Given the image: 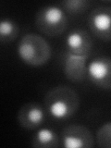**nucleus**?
Listing matches in <instances>:
<instances>
[{
  "instance_id": "1",
  "label": "nucleus",
  "mask_w": 111,
  "mask_h": 148,
  "mask_svg": "<svg viewBox=\"0 0 111 148\" xmlns=\"http://www.w3.org/2000/svg\"><path fill=\"white\" fill-rule=\"evenodd\" d=\"M45 108L55 119L64 120L71 118L80 108V96L69 85L55 86L46 92Z\"/></svg>"
},
{
  "instance_id": "2",
  "label": "nucleus",
  "mask_w": 111,
  "mask_h": 148,
  "mask_svg": "<svg viewBox=\"0 0 111 148\" xmlns=\"http://www.w3.org/2000/svg\"><path fill=\"white\" fill-rule=\"evenodd\" d=\"M18 55L29 66L41 67L50 60L52 50L43 36L30 32L23 35L18 42Z\"/></svg>"
},
{
  "instance_id": "3",
  "label": "nucleus",
  "mask_w": 111,
  "mask_h": 148,
  "mask_svg": "<svg viewBox=\"0 0 111 148\" xmlns=\"http://www.w3.org/2000/svg\"><path fill=\"white\" fill-rule=\"evenodd\" d=\"M35 27L48 37H57L66 32L69 20L61 8L55 5L42 7L35 15Z\"/></svg>"
},
{
  "instance_id": "4",
  "label": "nucleus",
  "mask_w": 111,
  "mask_h": 148,
  "mask_svg": "<svg viewBox=\"0 0 111 148\" xmlns=\"http://www.w3.org/2000/svg\"><path fill=\"white\" fill-rule=\"evenodd\" d=\"M89 30L97 38L109 42L111 39V8L99 6L91 10L87 18Z\"/></svg>"
},
{
  "instance_id": "5",
  "label": "nucleus",
  "mask_w": 111,
  "mask_h": 148,
  "mask_svg": "<svg viewBox=\"0 0 111 148\" xmlns=\"http://www.w3.org/2000/svg\"><path fill=\"white\" fill-rule=\"evenodd\" d=\"M62 146L65 148H92L95 146V137L84 125L71 124L61 133Z\"/></svg>"
},
{
  "instance_id": "6",
  "label": "nucleus",
  "mask_w": 111,
  "mask_h": 148,
  "mask_svg": "<svg viewBox=\"0 0 111 148\" xmlns=\"http://www.w3.org/2000/svg\"><path fill=\"white\" fill-rule=\"evenodd\" d=\"M89 80L97 87L109 91L111 87V59L109 57H99L89 62L86 68Z\"/></svg>"
},
{
  "instance_id": "7",
  "label": "nucleus",
  "mask_w": 111,
  "mask_h": 148,
  "mask_svg": "<svg viewBox=\"0 0 111 148\" xmlns=\"http://www.w3.org/2000/svg\"><path fill=\"white\" fill-rule=\"evenodd\" d=\"M45 109L37 102H28L21 106L18 112V122L26 130H36L45 121Z\"/></svg>"
},
{
  "instance_id": "8",
  "label": "nucleus",
  "mask_w": 111,
  "mask_h": 148,
  "mask_svg": "<svg viewBox=\"0 0 111 148\" xmlns=\"http://www.w3.org/2000/svg\"><path fill=\"white\" fill-rule=\"evenodd\" d=\"M89 56L76 55L66 52L63 58V71L71 82H81L86 76L87 61Z\"/></svg>"
},
{
  "instance_id": "9",
  "label": "nucleus",
  "mask_w": 111,
  "mask_h": 148,
  "mask_svg": "<svg viewBox=\"0 0 111 148\" xmlns=\"http://www.w3.org/2000/svg\"><path fill=\"white\" fill-rule=\"evenodd\" d=\"M67 52L76 55L90 56L92 48V40L89 34L81 28H76L69 32L66 40Z\"/></svg>"
},
{
  "instance_id": "10",
  "label": "nucleus",
  "mask_w": 111,
  "mask_h": 148,
  "mask_svg": "<svg viewBox=\"0 0 111 148\" xmlns=\"http://www.w3.org/2000/svg\"><path fill=\"white\" fill-rule=\"evenodd\" d=\"M31 145L35 148H57L60 145L59 137L50 128H38L32 138Z\"/></svg>"
},
{
  "instance_id": "11",
  "label": "nucleus",
  "mask_w": 111,
  "mask_h": 148,
  "mask_svg": "<svg viewBox=\"0 0 111 148\" xmlns=\"http://www.w3.org/2000/svg\"><path fill=\"white\" fill-rule=\"evenodd\" d=\"M20 34V28L10 18H0V43L8 44L15 41Z\"/></svg>"
},
{
  "instance_id": "12",
  "label": "nucleus",
  "mask_w": 111,
  "mask_h": 148,
  "mask_svg": "<svg viewBox=\"0 0 111 148\" xmlns=\"http://www.w3.org/2000/svg\"><path fill=\"white\" fill-rule=\"evenodd\" d=\"M91 2L87 0H65L60 2V6L65 13H69L71 15H78V14L84 13L91 7Z\"/></svg>"
},
{
  "instance_id": "13",
  "label": "nucleus",
  "mask_w": 111,
  "mask_h": 148,
  "mask_svg": "<svg viewBox=\"0 0 111 148\" xmlns=\"http://www.w3.org/2000/svg\"><path fill=\"white\" fill-rule=\"evenodd\" d=\"M96 143L101 148L111 147V122L106 121L96 132Z\"/></svg>"
}]
</instances>
